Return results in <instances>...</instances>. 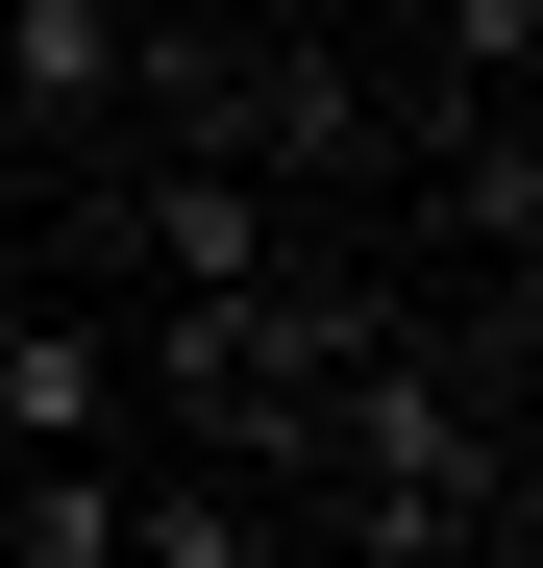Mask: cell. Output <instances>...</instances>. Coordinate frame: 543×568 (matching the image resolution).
<instances>
[{
    "instance_id": "cell-1",
    "label": "cell",
    "mask_w": 543,
    "mask_h": 568,
    "mask_svg": "<svg viewBox=\"0 0 543 568\" xmlns=\"http://www.w3.org/2000/svg\"><path fill=\"white\" fill-rule=\"evenodd\" d=\"M148 26H173V0H0V124L74 173V149L124 124V50H148Z\"/></svg>"
},
{
    "instance_id": "cell-2",
    "label": "cell",
    "mask_w": 543,
    "mask_h": 568,
    "mask_svg": "<svg viewBox=\"0 0 543 568\" xmlns=\"http://www.w3.org/2000/svg\"><path fill=\"white\" fill-rule=\"evenodd\" d=\"M100 420H124V346L74 297H25V322H0V445H100Z\"/></svg>"
},
{
    "instance_id": "cell-3",
    "label": "cell",
    "mask_w": 543,
    "mask_h": 568,
    "mask_svg": "<svg viewBox=\"0 0 543 568\" xmlns=\"http://www.w3.org/2000/svg\"><path fill=\"white\" fill-rule=\"evenodd\" d=\"M124 568H272V469L223 445V469H148L124 495Z\"/></svg>"
},
{
    "instance_id": "cell-4",
    "label": "cell",
    "mask_w": 543,
    "mask_h": 568,
    "mask_svg": "<svg viewBox=\"0 0 543 568\" xmlns=\"http://www.w3.org/2000/svg\"><path fill=\"white\" fill-rule=\"evenodd\" d=\"M0 568H124V469H100V445H25V495H0Z\"/></svg>"
}]
</instances>
